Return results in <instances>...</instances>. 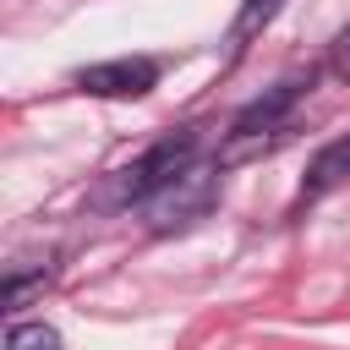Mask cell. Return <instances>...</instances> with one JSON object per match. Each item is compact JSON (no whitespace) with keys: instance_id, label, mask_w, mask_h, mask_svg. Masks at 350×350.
Returning a JSON list of instances; mask_svg holds the SVG:
<instances>
[{"instance_id":"6da1fadb","label":"cell","mask_w":350,"mask_h":350,"mask_svg":"<svg viewBox=\"0 0 350 350\" xmlns=\"http://www.w3.org/2000/svg\"><path fill=\"white\" fill-rule=\"evenodd\" d=\"M197 148H202V137H197V126H180V131H170V137H159L148 153H137L131 164H120L115 175H109V186H104V202L109 208H131V202H153L175 175H186L191 164H197Z\"/></svg>"},{"instance_id":"7a4b0ae2","label":"cell","mask_w":350,"mask_h":350,"mask_svg":"<svg viewBox=\"0 0 350 350\" xmlns=\"http://www.w3.org/2000/svg\"><path fill=\"white\" fill-rule=\"evenodd\" d=\"M213 197H219V170L213 164H191L186 175H175L153 202H148V224L164 235V230H186V224H197L208 208H213Z\"/></svg>"},{"instance_id":"3957f363","label":"cell","mask_w":350,"mask_h":350,"mask_svg":"<svg viewBox=\"0 0 350 350\" xmlns=\"http://www.w3.org/2000/svg\"><path fill=\"white\" fill-rule=\"evenodd\" d=\"M77 88L93 93V98H142L148 88H159V60H148V55L98 60L88 71H77Z\"/></svg>"},{"instance_id":"277c9868","label":"cell","mask_w":350,"mask_h":350,"mask_svg":"<svg viewBox=\"0 0 350 350\" xmlns=\"http://www.w3.org/2000/svg\"><path fill=\"white\" fill-rule=\"evenodd\" d=\"M312 88V77H284V82H273L262 98H252L235 120H230V137L235 142H246V137H262V131H279L290 115H295V104H301V93Z\"/></svg>"},{"instance_id":"5b68a950","label":"cell","mask_w":350,"mask_h":350,"mask_svg":"<svg viewBox=\"0 0 350 350\" xmlns=\"http://www.w3.org/2000/svg\"><path fill=\"white\" fill-rule=\"evenodd\" d=\"M345 180H350V131L334 137V142H323V148L312 153V164H306V175H301V191H295V208L328 197V191L345 186Z\"/></svg>"},{"instance_id":"8992f818","label":"cell","mask_w":350,"mask_h":350,"mask_svg":"<svg viewBox=\"0 0 350 350\" xmlns=\"http://www.w3.org/2000/svg\"><path fill=\"white\" fill-rule=\"evenodd\" d=\"M5 350H66V345H60V334L49 323H11Z\"/></svg>"},{"instance_id":"52a82bcc","label":"cell","mask_w":350,"mask_h":350,"mask_svg":"<svg viewBox=\"0 0 350 350\" xmlns=\"http://www.w3.org/2000/svg\"><path fill=\"white\" fill-rule=\"evenodd\" d=\"M279 5H284V0H246L241 16H235V38H252L257 27H268V22L279 16Z\"/></svg>"},{"instance_id":"ba28073f","label":"cell","mask_w":350,"mask_h":350,"mask_svg":"<svg viewBox=\"0 0 350 350\" xmlns=\"http://www.w3.org/2000/svg\"><path fill=\"white\" fill-rule=\"evenodd\" d=\"M44 279H49V268H44V262H38V268H33V273H5V306H11V312H16V306H22V301H27V290H38V284H44Z\"/></svg>"},{"instance_id":"9c48e42d","label":"cell","mask_w":350,"mask_h":350,"mask_svg":"<svg viewBox=\"0 0 350 350\" xmlns=\"http://www.w3.org/2000/svg\"><path fill=\"white\" fill-rule=\"evenodd\" d=\"M328 66H334V77H345V82H350V27L334 38V55H328Z\"/></svg>"}]
</instances>
